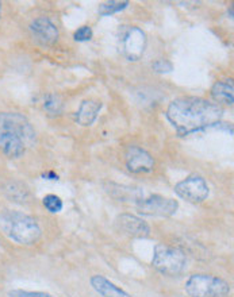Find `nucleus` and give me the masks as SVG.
Wrapping results in <instances>:
<instances>
[{"label":"nucleus","mask_w":234,"mask_h":297,"mask_svg":"<svg viewBox=\"0 0 234 297\" xmlns=\"http://www.w3.org/2000/svg\"><path fill=\"white\" fill-rule=\"evenodd\" d=\"M223 108L217 103L195 96L174 99L166 108V119L179 135H188L209 127H218Z\"/></svg>","instance_id":"1"},{"label":"nucleus","mask_w":234,"mask_h":297,"mask_svg":"<svg viewBox=\"0 0 234 297\" xmlns=\"http://www.w3.org/2000/svg\"><path fill=\"white\" fill-rule=\"evenodd\" d=\"M37 134L30 120L19 112H0V150L9 158H21L35 144Z\"/></svg>","instance_id":"2"},{"label":"nucleus","mask_w":234,"mask_h":297,"mask_svg":"<svg viewBox=\"0 0 234 297\" xmlns=\"http://www.w3.org/2000/svg\"><path fill=\"white\" fill-rule=\"evenodd\" d=\"M0 231L14 242L30 246L42 237V230L34 217L21 211H0Z\"/></svg>","instance_id":"3"},{"label":"nucleus","mask_w":234,"mask_h":297,"mask_svg":"<svg viewBox=\"0 0 234 297\" xmlns=\"http://www.w3.org/2000/svg\"><path fill=\"white\" fill-rule=\"evenodd\" d=\"M186 293L190 297H229L231 286L223 278L198 273L187 280Z\"/></svg>","instance_id":"4"},{"label":"nucleus","mask_w":234,"mask_h":297,"mask_svg":"<svg viewBox=\"0 0 234 297\" xmlns=\"http://www.w3.org/2000/svg\"><path fill=\"white\" fill-rule=\"evenodd\" d=\"M152 265L165 276H179L187 269V255L179 247L156 245Z\"/></svg>","instance_id":"5"},{"label":"nucleus","mask_w":234,"mask_h":297,"mask_svg":"<svg viewBox=\"0 0 234 297\" xmlns=\"http://www.w3.org/2000/svg\"><path fill=\"white\" fill-rule=\"evenodd\" d=\"M174 193L192 204L203 203L210 195V188L200 174H190L174 185Z\"/></svg>","instance_id":"6"},{"label":"nucleus","mask_w":234,"mask_h":297,"mask_svg":"<svg viewBox=\"0 0 234 297\" xmlns=\"http://www.w3.org/2000/svg\"><path fill=\"white\" fill-rule=\"evenodd\" d=\"M137 209L141 215H145V216L169 217L173 216L176 211L179 209V203L169 197L153 195L146 199H141L137 203Z\"/></svg>","instance_id":"7"},{"label":"nucleus","mask_w":234,"mask_h":297,"mask_svg":"<svg viewBox=\"0 0 234 297\" xmlns=\"http://www.w3.org/2000/svg\"><path fill=\"white\" fill-rule=\"evenodd\" d=\"M120 47L121 53L129 61H137L142 57L146 49V34L136 26L126 27L121 34Z\"/></svg>","instance_id":"8"},{"label":"nucleus","mask_w":234,"mask_h":297,"mask_svg":"<svg viewBox=\"0 0 234 297\" xmlns=\"http://www.w3.org/2000/svg\"><path fill=\"white\" fill-rule=\"evenodd\" d=\"M125 162L129 172L134 174L150 173L154 169V158L140 146H129L125 153Z\"/></svg>","instance_id":"9"},{"label":"nucleus","mask_w":234,"mask_h":297,"mask_svg":"<svg viewBox=\"0 0 234 297\" xmlns=\"http://www.w3.org/2000/svg\"><path fill=\"white\" fill-rule=\"evenodd\" d=\"M116 230L120 233L125 234L130 238H138V239H145L149 238L150 227L149 225L141 219V217L132 215V213H122L116 217L115 220Z\"/></svg>","instance_id":"10"},{"label":"nucleus","mask_w":234,"mask_h":297,"mask_svg":"<svg viewBox=\"0 0 234 297\" xmlns=\"http://www.w3.org/2000/svg\"><path fill=\"white\" fill-rule=\"evenodd\" d=\"M30 33L33 38L43 46H50L58 39V29L50 19L47 18H37L30 23Z\"/></svg>","instance_id":"11"},{"label":"nucleus","mask_w":234,"mask_h":297,"mask_svg":"<svg viewBox=\"0 0 234 297\" xmlns=\"http://www.w3.org/2000/svg\"><path fill=\"white\" fill-rule=\"evenodd\" d=\"M91 286L94 288L95 292L103 297H132L126 290L99 274L91 277Z\"/></svg>","instance_id":"12"},{"label":"nucleus","mask_w":234,"mask_h":297,"mask_svg":"<svg viewBox=\"0 0 234 297\" xmlns=\"http://www.w3.org/2000/svg\"><path fill=\"white\" fill-rule=\"evenodd\" d=\"M102 103L98 100H83L76 112V122L81 126H91L98 118Z\"/></svg>","instance_id":"13"},{"label":"nucleus","mask_w":234,"mask_h":297,"mask_svg":"<svg viewBox=\"0 0 234 297\" xmlns=\"http://www.w3.org/2000/svg\"><path fill=\"white\" fill-rule=\"evenodd\" d=\"M211 96L218 106H221V104L231 106L234 102V89L231 80L215 83L211 88Z\"/></svg>","instance_id":"14"},{"label":"nucleus","mask_w":234,"mask_h":297,"mask_svg":"<svg viewBox=\"0 0 234 297\" xmlns=\"http://www.w3.org/2000/svg\"><path fill=\"white\" fill-rule=\"evenodd\" d=\"M5 193L11 201L15 203H27L30 200L31 195L29 189L23 184L18 183V181H10L5 185Z\"/></svg>","instance_id":"15"},{"label":"nucleus","mask_w":234,"mask_h":297,"mask_svg":"<svg viewBox=\"0 0 234 297\" xmlns=\"http://www.w3.org/2000/svg\"><path fill=\"white\" fill-rule=\"evenodd\" d=\"M108 193L114 196L118 201H126V200H134L136 204L141 200V192L136 188L130 187H121L116 184H110L108 187Z\"/></svg>","instance_id":"16"},{"label":"nucleus","mask_w":234,"mask_h":297,"mask_svg":"<svg viewBox=\"0 0 234 297\" xmlns=\"http://www.w3.org/2000/svg\"><path fill=\"white\" fill-rule=\"evenodd\" d=\"M42 108L46 111L47 114L51 115V116H55V115H60L63 112V108H64V103H63V99L55 94H47L45 98H43Z\"/></svg>","instance_id":"17"},{"label":"nucleus","mask_w":234,"mask_h":297,"mask_svg":"<svg viewBox=\"0 0 234 297\" xmlns=\"http://www.w3.org/2000/svg\"><path fill=\"white\" fill-rule=\"evenodd\" d=\"M129 6V2H107V3H102V5L99 6V14L100 15H112V14L121 13V11H124L126 7Z\"/></svg>","instance_id":"18"},{"label":"nucleus","mask_w":234,"mask_h":297,"mask_svg":"<svg viewBox=\"0 0 234 297\" xmlns=\"http://www.w3.org/2000/svg\"><path fill=\"white\" fill-rule=\"evenodd\" d=\"M43 207L46 208L47 211L50 213H58L64 207L63 204V200L55 195H46L42 200Z\"/></svg>","instance_id":"19"},{"label":"nucleus","mask_w":234,"mask_h":297,"mask_svg":"<svg viewBox=\"0 0 234 297\" xmlns=\"http://www.w3.org/2000/svg\"><path fill=\"white\" fill-rule=\"evenodd\" d=\"M73 38L76 42H85V41H90L92 38V29L90 26H81L75 31L73 34Z\"/></svg>","instance_id":"20"},{"label":"nucleus","mask_w":234,"mask_h":297,"mask_svg":"<svg viewBox=\"0 0 234 297\" xmlns=\"http://www.w3.org/2000/svg\"><path fill=\"white\" fill-rule=\"evenodd\" d=\"M9 297H54L45 292H30V290H22V289H14L10 290Z\"/></svg>","instance_id":"21"},{"label":"nucleus","mask_w":234,"mask_h":297,"mask_svg":"<svg viewBox=\"0 0 234 297\" xmlns=\"http://www.w3.org/2000/svg\"><path fill=\"white\" fill-rule=\"evenodd\" d=\"M152 69H153L154 72L157 73H169L172 72V69H173V65L172 62H169L168 59H156L153 64H152Z\"/></svg>","instance_id":"22"},{"label":"nucleus","mask_w":234,"mask_h":297,"mask_svg":"<svg viewBox=\"0 0 234 297\" xmlns=\"http://www.w3.org/2000/svg\"><path fill=\"white\" fill-rule=\"evenodd\" d=\"M43 177H49V180H57V174L47 173V174H43Z\"/></svg>","instance_id":"23"},{"label":"nucleus","mask_w":234,"mask_h":297,"mask_svg":"<svg viewBox=\"0 0 234 297\" xmlns=\"http://www.w3.org/2000/svg\"><path fill=\"white\" fill-rule=\"evenodd\" d=\"M0 11H2V5H0Z\"/></svg>","instance_id":"24"}]
</instances>
